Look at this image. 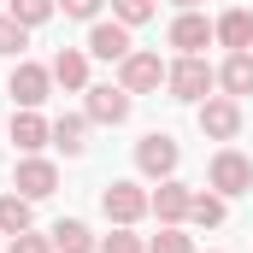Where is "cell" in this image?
<instances>
[{
    "label": "cell",
    "mask_w": 253,
    "mask_h": 253,
    "mask_svg": "<svg viewBox=\"0 0 253 253\" xmlns=\"http://www.w3.org/2000/svg\"><path fill=\"white\" fill-rule=\"evenodd\" d=\"M24 42H30V30H24L12 12H0V59H6V53H24Z\"/></svg>",
    "instance_id": "obj_23"
},
{
    "label": "cell",
    "mask_w": 253,
    "mask_h": 253,
    "mask_svg": "<svg viewBox=\"0 0 253 253\" xmlns=\"http://www.w3.org/2000/svg\"><path fill=\"white\" fill-rule=\"evenodd\" d=\"M88 112H65V118H53V147H65V153H83L88 147Z\"/></svg>",
    "instance_id": "obj_18"
},
{
    "label": "cell",
    "mask_w": 253,
    "mask_h": 253,
    "mask_svg": "<svg viewBox=\"0 0 253 253\" xmlns=\"http://www.w3.org/2000/svg\"><path fill=\"white\" fill-rule=\"evenodd\" d=\"M147 253H194V236H183V224H159V236L147 242Z\"/></svg>",
    "instance_id": "obj_22"
},
{
    "label": "cell",
    "mask_w": 253,
    "mask_h": 253,
    "mask_svg": "<svg viewBox=\"0 0 253 253\" xmlns=\"http://www.w3.org/2000/svg\"><path fill=\"white\" fill-rule=\"evenodd\" d=\"M6 253H53V236H36V230H24V236H12V248Z\"/></svg>",
    "instance_id": "obj_26"
},
{
    "label": "cell",
    "mask_w": 253,
    "mask_h": 253,
    "mask_svg": "<svg viewBox=\"0 0 253 253\" xmlns=\"http://www.w3.org/2000/svg\"><path fill=\"white\" fill-rule=\"evenodd\" d=\"M88 53L94 59H112V65H124L129 53H135V42H129V24H106V18H94V30H88Z\"/></svg>",
    "instance_id": "obj_8"
},
{
    "label": "cell",
    "mask_w": 253,
    "mask_h": 253,
    "mask_svg": "<svg viewBox=\"0 0 253 253\" xmlns=\"http://www.w3.org/2000/svg\"><path fill=\"white\" fill-rule=\"evenodd\" d=\"M12 189L24 194V200H47V194L59 189V165H53V159H42V153H24V159H18V171H12Z\"/></svg>",
    "instance_id": "obj_5"
},
{
    "label": "cell",
    "mask_w": 253,
    "mask_h": 253,
    "mask_svg": "<svg viewBox=\"0 0 253 253\" xmlns=\"http://www.w3.org/2000/svg\"><path fill=\"white\" fill-rule=\"evenodd\" d=\"M206 183L224 194V200L248 194V189H253V159H248V153H236V147H218L212 165H206Z\"/></svg>",
    "instance_id": "obj_2"
},
{
    "label": "cell",
    "mask_w": 253,
    "mask_h": 253,
    "mask_svg": "<svg viewBox=\"0 0 253 253\" xmlns=\"http://www.w3.org/2000/svg\"><path fill=\"white\" fill-rule=\"evenodd\" d=\"M118 83H124L129 94H153V88L165 83V65H159V53H129V59L118 65Z\"/></svg>",
    "instance_id": "obj_9"
},
{
    "label": "cell",
    "mask_w": 253,
    "mask_h": 253,
    "mask_svg": "<svg viewBox=\"0 0 253 253\" xmlns=\"http://www.w3.org/2000/svg\"><path fill=\"white\" fill-rule=\"evenodd\" d=\"M94 253H147V242H141V236H129V224H118V230H112Z\"/></svg>",
    "instance_id": "obj_24"
},
{
    "label": "cell",
    "mask_w": 253,
    "mask_h": 253,
    "mask_svg": "<svg viewBox=\"0 0 253 253\" xmlns=\"http://www.w3.org/2000/svg\"><path fill=\"white\" fill-rule=\"evenodd\" d=\"M83 94H88V118H94V124H124L129 118V88L124 83H118V88L100 83V88H83Z\"/></svg>",
    "instance_id": "obj_10"
},
{
    "label": "cell",
    "mask_w": 253,
    "mask_h": 253,
    "mask_svg": "<svg viewBox=\"0 0 253 253\" xmlns=\"http://www.w3.org/2000/svg\"><path fill=\"white\" fill-rule=\"evenodd\" d=\"M6 88H12V106H42L47 100V88H53V71L47 65H30V59H18V71L6 77Z\"/></svg>",
    "instance_id": "obj_6"
},
{
    "label": "cell",
    "mask_w": 253,
    "mask_h": 253,
    "mask_svg": "<svg viewBox=\"0 0 253 253\" xmlns=\"http://www.w3.org/2000/svg\"><path fill=\"white\" fill-rule=\"evenodd\" d=\"M212 36H218L230 53H248V47H253V12H242V6H236V12H224V18L212 24Z\"/></svg>",
    "instance_id": "obj_14"
},
{
    "label": "cell",
    "mask_w": 253,
    "mask_h": 253,
    "mask_svg": "<svg viewBox=\"0 0 253 253\" xmlns=\"http://www.w3.org/2000/svg\"><path fill=\"white\" fill-rule=\"evenodd\" d=\"M47 236H53V248H59V253H94V248H100V242H94V230H88L83 218H59Z\"/></svg>",
    "instance_id": "obj_16"
},
{
    "label": "cell",
    "mask_w": 253,
    "mask_h": 253,
    "mask_svg": "<svg viewBox=\"0 0 253 253\" xmlns=\"http://www.w3.org/2000/svg\"><path fill=\"white\" fill-rule=\"evenodd\" d=\"M47 71H53L59 88H88V47H59Z\"/></svg>",
    "instance_id": "obj_13"
},
{
    "label": "cell",
    "mask_w": 253,
    "mask_h": 253,
    "mask_svg": "<svg viewBox=\"0 0 253 253\" xmlns=\"http://www.w3.org/2000/svg\"><path fill=\"white\" fill-rule=\"evenodd\" d=\"M236 129H242V100H230V94H206L200 100V135L230 141Z\"/></svg>",
    "instance_id": "obj_7"
},
{
    "label": "cell",
    "mask_w": 253,
    "mask_h": 253,
    "mask_svg": "<svg viewBox=\"0 0 253 253\" xmlns=\"http://www.w3.org/2000/svg\"><path fill=\"white\" fill-rule=\"evenodd\" d=\"M59 6H65V18H88V24L100 18V0H59Z\"/></svg>",
    "instance_id": "obj_27"
},
{
    "label": "cell",
    "mask_w": 253,
    "mask_h": 253,
    "mask_svg": "<svg viewBox=\"0 0 253 253\" xmlns=\"http://www.w3.org/2000/svg\"><path fill=\"white\" fill-rule=\"evenodd\" d=\"M177 159H183V147H177L165 129H153V135H141V141H135V171H141V177H153V183L177 177Z\"/></svg>",
    "instance_id": "obj_3"
},
{
    "label": "cell",
    "mask_w": 253,
    "mask_h": 253,
    "mask_svg": "<svg viewBox=\"0 0 253 253\" xmlns=\"http://www.w3.org/2000/svg\"><path fill=\"white\" fill-rule=\"evenodd\" d=\"M206 42H218V36H212V24H206L200 12H183V18L171 24V47H177V53H200Z\"/></svg>",
    "instance_id": "obj_15"
},
{
    "label": "cell",
    "mask_w": 253,
    "mask_h": 253,
    "mask_svg": "<svg viewBox=\"0 0 253 253\" xmlns=\"http://www.w3.org/2000/svg\"><path fill=\"white\" fill-rule=\"evenodd\" d=\"M177 6H183V12H194V6H200V0H177Z\"/></svg>",
    "instance_id": "obj_28"
},
{
    "label": "cell",
    "mask_w": 253,
    "mask_h": 253,
    "mask_svg": "<svg viewBox=\"0 0 253 253\" xmlns=\"http://www.w3.org/2000/svg\"><path fill=\"white\" fill-rule=\"evenodd\" d=\"M189 200H194V189H189V183L165 177V183L153 189V212H159V224H183V218H189Z\"/></svg>",
    "instance_id": "obj_12"
},
{
    "label": "cell",
    "mask_w": 253,
    "mask_h": 253,
    "mask_svg": "<svg viewBox=\"0 0 253 253\" xmlns=\"http://www.w3.org/2000/svg\"><path fill=\"white\" fill-rule=\"evenodd\" d=\"M218 83V71L200 59V53H177V65H165V88H171V100H206V88Z\"/></svg>",
    "instance_id": "obj_1"
},
{
    "label": "cell",
    "mask_w": 253,
    "mask_h": 253,
    "mask_svg": "<svg viewBox=\"0 0 253 253\" xmlns=\"http://www.w3.org/2000/svg\"><path fill=\"white\" fill-rule=\"evenodd\" d=\"M218 83H224V94H230V100L253 94V47H248V53H230L224 71H218Z\"/></svg>",
    "instance_id": "obj_17"
},
{
    "label": "cell",
    "mask_w": 253,
    "mask_h": 253,
    "mask_svg": "<svg viewBox=\"0 0 253 253\" xmlns=\"http://www.w3.org/2000/svg\"><path fill=\"white\" fill-rule=\"evenodd\" d=\"M112 18L135 30V24H147V18H153V0H112Z\"/></svg>",
    "instance_id": "obj_25"
},
{
    "label": "cell",
    "mask_w": 253,
    "mask_h": 253,
    "mask_svg": "<svg viewBox=\"0 0 253 253\" xmlns=\"http://www.w3.org/2000/svg\"><path fill=\"white\" fill-rule=\"evenodd\" d=\"M100 212H106L112 224H141V218L153 212V194L141 189V183H106V194H100Z\"/></svg>",
    "instance_id": "obj_4"
},
{
    "label": "cell",
    "mask_w": 253,
    "mask_h": 253,
    "mask_svg": "<svg viewBox=\"0 0 253 253\" xmlns=\"http://www.w3.org/2000/svg\"><path fill=\"white\" fill-rule=\"evenodd\" d=\"M224 218H230V206H224V194H218V189H200V194L189 200V224H200V230H218Z\"/></svg>",
    "instance_id": "obj_19"
},
{
    "label": "cell",
    "mask_w": 253,
    "mask_h": 253,
    "mask_svg": "<svg viewBox=\"0 0 253 253\" xmlns=\"http://www.w3.org/2000/svg\"><path fill=\"white\" fill-rule=\"evenodd\" d=\"M12 141H18V153H42V147L53 141V124H47L42 112L18 106V112H12Z\"/></svg>",
    "instance_id": "obj_11"
},
{
    "label": "cell",
    "mask_w": 253,
    "mask_h": 253,
    "mask_svg": "<svg viewBox=\"0 0 253 253\" xmlns=\"http://www.w3.org/2000/svg\"><path fill=\"white\" fill-rule=\"evenodd\" d=\"M30 230V200L12 189V194H0V236H24Z\"/></svg>",
    "instance_id": "obj_20"
},
{
    "label": "cell",
    "mask_w": 253,
    "mask_h": 253,
    "mask_svg": "<svg viewBox=\"0 0 253 253\" xmlns=\"http://www.w3.org/2000/svg\"><path fill=\"white\" fill-rule=\"evenodd\" d=\"M6 12H12L24 30H36V24H47V18L59 12V0H6Z\"/></svg>",
    "instance_id": "obj_21"
}]
</instances>
